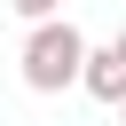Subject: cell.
Listing matches in <instances>:
<instances>
[{"label": "cell", "instance_id": "5", "mask_svg": "<svg viewBox=\"0 0 126 126\" xmlns=\"http://www.w3.org/2000/svg\"><path fill=\"white\" fill-rule=\"evenodd\" d=\"M118 118H126V102H118Z\"/></svg>", "mask_w": 126, "mask_h": 126}, {"label": "cell", "instance_id": "1", "mask_svg": "<svg viewBox=\"0 0 126 126\" xmlns=\"http://www.w3.org/2000/svg\"><path fill=\"white\" fill-rule=\"evenodd\" d=\"M87 32L79 24H63V16H39L32 32H24V47H16V63H24V87L32 94H63V87H79L87 79Z\"/></svg>", "mask_w": 126, "mask_h": 126}, {"label": "cell", "instance_id": "4", "mask_svg": "<svg viewBox=\"0 0 126 126\" xmlns=\"http://www.w3.org/2000/svg\"><path fill=\"white\" fill-rule=\"evenodd\" d=\"M118 47H126V24H118Z\"/></svg>", "mask_w": 126, "mask_h": 126}, {"label": "cell", "instance_id": "3", "mask_svg": "<svg viewBox=\"0 0 126 126\" xmlns=\"http://www.w3.org/2000/svg\"><path fill=\"white\" fill-rule=\"evenodd\" d=\"M8 8H16V16H24V24H39V16H55V8H63V0H8Z\"/></svg>", "mask_w": 126, "mask_h": 126}, {"label": "cell", "instance_id": "2", "mask_svg": "<svg viewBox=\"0 0 126 126\" xmlns=\"http://www.w3.org/2000/svg\"><path fill=\"white\" fill-rule=\"evenodd\" d=\"M79 87H87L94 102H110V110H118V102H126V47H118V39H110V47H94Z\"/></svg>", "mask_w": 126, "mask_h": 126}]
</instances>
